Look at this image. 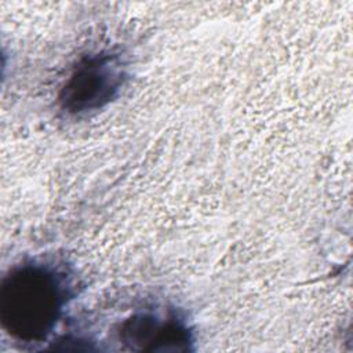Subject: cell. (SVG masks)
Returning <instances> with one entry per match:
<instances>
[{
	"label": "cell",
	"instance_id": "6da1fadb",
	"mask_svg": "<svg viewBox=\"0 0 353 353\" xmlns=\"http://www.w3.org/2000/svg\"><path fill=\"white\" fill-rule=\"evenodd\" d=\"M73 298V280L65 266L44 259L15 265L0 285V323L15 341L44 342Z\"/></svg>",
	"mask_w": 353,
	"mask_h": 353
},
{
	"label": "cell",
	"instance_id": "7a4b0ae2",
	"mask_svg": "<svg viewBox=\"0 0 353 353\" xmlns=\"http://www.w3.org/2000/svg\"><path fill=\"white\" fill-rule=\"evenodd\" d=\"M128 79L127 62L121 52L98 51L83 57L63 83L58 102L70 116L101 110L114 101Z\"/></svg>",
	"mask_w": 353,
	"mask_h": 353
},
{
	"label": "cell",
	"instance_id": "3957f363",
	"mask_svg": "<svg viewBox=\"0 0 353 353\" xmlns=\"http://www.w3.org/2000/svg\"><path fill=\"white\" fill-rule=\"evenodd\" d=\"M120 341L131 350L185 352L193 343V331L176 309H145L125 319L119 330Z\"/></svg>",
	"mask_w": 353,
	"mask_h": 353
}]
</instances>
